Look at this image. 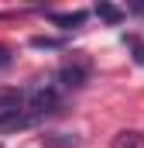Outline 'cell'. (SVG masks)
Here are the masks:
<instances>
[{
    "label": "cell",
    "mask_w": 144,
    "mask_h": 148,
    "mask_svg": "<svg viewBox=\"0 0 144 148\" xmlns=\"http://www.w3.org/2000/svg\"><path fill=\"white\" fill-rule=\"evenodd\" d=\"M48 21L52 24H58L62 31H75V28H82V21H86V10H72V14H48Z\"/></svg>",
    "instance_id": "cell-1"
},
{
    "label": "cell",
    "mask_w": 144,
    "mask_h": 148,
    "mask_svg": "<svg viewBox=\"0 0 144 148\" xmlns=\"http://www.w3.org/2000/svg\"><path fill=\"white\" fill-rule=\"evenodd\" d=\"M110 148H144V134H141V131H134V127L117 131L113 141H110Z\"/></svg>",
    "instance_id": "cell-2"
},
{
    "label": "cell",
    "mask_w": 144,
    "mask_h": 148,
    "mask_svg": "<svg viewBox=\"0 0 144 148\" xmlns=\"http://www.w3.org/2000/svg\"><path fill=\"white\" fill-rule=\"evenodd\" d=\"M96 14H100L103 21H110V24L124 21V10H120V7H113V3H96Z\"/></svg>",
    "instance_id": "cell-3"
},
{
    "label": "cell",
    "mask_w": 144,
    "mask_h": 148,
    "mask_svg": "<svg viewBox=\"0 0 144 148\" xmlns=\"http://www.w3.org/2000/svg\"><path fill=\"white\" fill-rule=\"evenodd\" d=\"M124 41L130 45V52H134V62H137V66H144V41H141V38H134V35H124Z\"/></svg>",
    "instance_id": "cell-4"
},
{
    "label": "cell",
    "mask_w": 144,
    "mask_h": 148,
    "mask_svg": "<svg viewBox=\"0 0 144 148\" xmlns=\"http://www.w3.org/2000/svg\"><path fill=\"white\" fill-rule=\"evenodd\" d=\"M35 48H62V38H31Z\"/></svg>",
    "instance_id": "cell-5"
},
{
    "label": "cell",
    "mask_w": 144,
    "mask_h": 148,
    "mask_svg": "<svg viewBox=\"0 0 144 148\" xmlns=\"http://www.w3.org/2000/svg\"><path fill=\"white\" fill-rule=\"evenodd\" d=\"M7 66H10V52L0 45V69H7Z\"/></svg>",
    "instance_id": "cell-6"
}]
</instances>
